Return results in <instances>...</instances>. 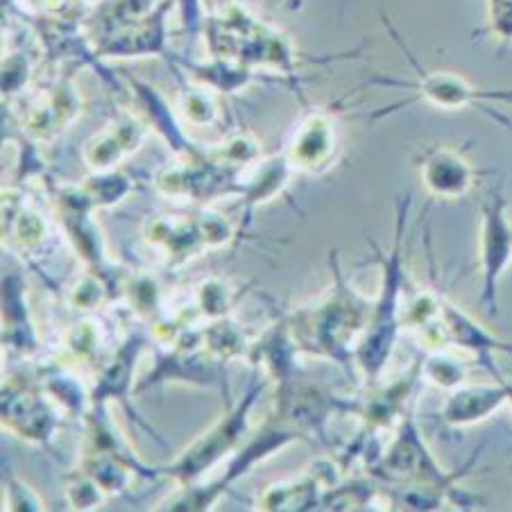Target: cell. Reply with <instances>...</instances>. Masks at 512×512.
<instances>
[{
  "label": "cell",
  "instance_id": "1",
  "mask_svg": "<svg viewBox=\"0 0 512 512\" xmlns=\"http://www.w3.org/2000/svg\"><path fill=\"white\" fill-rule=\"evenodd\" d=\"M356 411V399L338 397L318 383L300 379V374L284 383H277L275 406L259 429L247 435L243 447L229 458L225 472L211 483L182 485L157 510H209L238 479L252 472L261 460L275 456L290 442H322L324 426L334 415Z\"/></svg>",
  "mask_w": 512,
  "mask_h": 512
},
{
  "label": "cell",
  "instance_id": "35",
  "mask_svg": "<svg viewBox=\"0 0 512 512\" xmlns=\"http://www.w3.org/2000/svg\"><path fill=\"white\" fill-rule=\"evenodd\" d=\"M89 198L96 202L98 209L114 207V204L123 202L127 195L132 193L134 184L130 177L123 175L121 170H105V173H93L87 182L82 184Z\"/></svg>",
  "mask_w": 512,
  "mask_h": 512
},
{
  "label": "cell",
  "instance_id": "20",
  "mask_svg": "<svg viewBox=\"0 0 512 512\" xmlns=\"http://www.w3.org/2000/svg\"><path fill=\"white\" fill-rule=\"evenodd\" d=\"M123 78L127 80V84H130L132 96L136 102H139L143 118L150 123L152 130H157V134L166 141L168 148L173 150L179 159H189L198 155L202 145L195 143L191 136L184 132L182 123L177 121L173 105H170L164 93H161L157 87H152V84L143 82L139 78H132V75L127 73Z\"/></svg>",
  "mask_w": 512,
  "mask_h": 512
},
{
  "label": "cell",
  "instance_id": "39",
  "mask_svg": "<svg viewBox=\"0 0 512 512\" xmlns=\"http://www.w3.org/2000/svg\"><path fill=\"white\" fill-rule=\"evenodd\" d=\"M488 28L501 41H512V0H488Z\"/></svg>",
  "mask_w": 512,
  "mask_h": 512
},
{
  "label": "cell",
  "instance_id": "17",
  "mask_svg": "<svg viewBox=\"0 0 512 512\" xmlns=\"http://www.w3.org/2000/svg\"><path fill=\"white\" fill-rule=\"evenodd\" d=\"M150 132V123L143 114H136L132 109L118 112L100 132H96L87 141L82 150V159L93 173H105L116 170V166L132 157L141 148L145 136Z\"/></svg>",
  "mask_w": 512,
  "mask_h": 512
},
{
  "label": "cell",
  "instance_id": "10",
  "mask_svg": "<svg viewBox=\"0 0 512 512\" xmlns=\"http://www.w3.org/2000/svg\"><path fill=\"white\" fill-rule=\"evenodd\" d=\"M243 170L225 164L211 155L209 145L189 159L161 168L155 177V186L161 195L182 198L191 202H209L225 195H238V182Z\"/></svg>",
  "mask_w": 512,
  "mask_h": 512
},
{
  "label": "cell",
  "instance_id": "45",
  "mask_svg": "<svg viewBox=\"0 0 512 512\" xmlns=\"http://www.w3.org/2000/svg\"><path fill=\"white\" fill-rule=\"evenodd\" d=\"M297 5H302V0H293V7H297Z\"/></svg>",
  "mask_w": 512,
  "mask_h": 512
},
{
  "label": "cell",
  "instance_id": "28",
  "mask_svg": "<svg viewBox=\"0 0 512 512\" xmlns=\"http://www.w3.org/2000/svg\"><path fill=\"white\" fill-rule=\"evenodd\" d=\"M175 105L182 121L189 127H200V130L202 127H216L225 118L223 93L213 91L189 78H182Z\"/></svg>",
  "mask_w": 512,
  "mask_h": 512
},
{
  "label": "cell",
  "instance_id": "38",
  "mask_svg": "<svg viewBox=\"0 0 512 512\" xmlns=\"http://www.w3.org/2000/svg\"><path fill=\"white\" fill-rule=\"evenodd\" d=\"M175 5H177L179 23H182V32L186 34V39L195 41L198 37H202L204 21H207L209 16L204 0H175Z\"/></svg>",
  "mask_w": 512,
  "mask_h": 512
},
{
  "label": "cell",
  "instance_id": "4",
  "mask_svg": "<svg viewBox=\"0 0 512 512\" xmlns=\"http://www.w3.org/2000/svg\"><path fill=\"white\" fill-rule=\"evenodd\" d=\"M411 209V200L397 202V223H395V241L390 250H381L374 243L379 266H381V286L372 304V320L356 352V368L361 372L363 381L372 386L381 379L383 370L395 349L401 327V309L406 300V270H404V241H406V218Z\"/></svg>",
  "mask_w": 512,
  "mask_h": 512
},
{
  "label": "cell",
  "instance_id": "7",
  "mask_svg": "<svg viewBox=\"0 0 512 512\" xmlns=\"http://www.w3.org/2000/svg\"><path fill=\"white\" fill-rule=\"evenodd\" d=\"M232 238L229 220L209 209L157 213L143 223V241L161 254L168 268L184 266L204 250L223 247Z\"/></svg>",
  "mask_w": 512,
  "mask_h": 512
},
{
  "label": "cell",
  "instance_id": "25",
  "mask_svg": "<svg viewBox=\"0 0 512 512\" xmlns=\"http://www.w3.org/2000/svg\"><path fill=\"white\" fill-rule=\"evenodd\" d=\"M3 343L5 349L32 356L39 349V338L30 320L25 284L19 272L5 275L3 281Z\"/></svg>",
  "mask_w": 512,
  "mask_h": 512
},
{
  "label": "cell",
  "instance_id": "30",
  "mask_svg": "<svg viewBox=\"0 0 512 512\" xmlns=\"http://www.w3.org/2000/svg\"><path fill=\"white\" fill-rule=\"evenodd\" d=\"M64 356L68 361L78 363L80 372H98L102 368V363L109 356L105 352V334H102V327H98L96 320L75 322L66 331Z\"/></svg>",
  "mask_w": 512,
  "mask_h": 512
},
{
  "label": "cell",
  "instance_id": "18",
  "mask_svg": "<svg viewBox=\"0 0 512 512\" xmlns=\"http://www.w3.org/2000/svg\"><path fill=\"white\" fill-rule=\"evenodd\" d=\"M175 0L161 3L141 21L118 30L112 37L96 46V57L100 59H136V57H170L168 55V14Z\"/></svg>",
  "mask_w": 512,
  "mask_h": 512
},
{
  "label": "cell",
  "instance_id": "43",
  "mask_svg": "<svg viewBox=\"0 0 512 512\" xmlns=\"http://www.w3.org/2000/svg\"><path fill=\"white\" fill-rule=\"evenodd\" d=\"M483 114H488L490 118H494V121L497 123H508V125H512V116H508V114H503V112H497V109H492V107H488V105H483V107H479Z\"/></svg>",
  "mask_w": 512,
  "mask_h": 512
},
{
  "label": "cell",
  "instance_id": "11",
  "mask_svg": "<svg viewBox=\"0 0 512 512\" xmlns=\"http://www.w3.org/2000/svg\"><path fill=\"white\" fill-rule=\"evenodd\" d=\"M512 263V223L508 204L501 189H492L481 204L479 229V266L481 295L479 302L488 318L499 313V284Z\"/></svg>",
  "mask_w": 512,
  "mask_h": 512
},
{
  "label": "cell",
  "instance_id": "40",
  "mask_svg": "<svg viewBox=\"0 0 512 512\" xmlns=\"http://www.w3.org/2000/svg\"><path fill=\"white\" fill-rule=\"evenodd\" d=\"M5 492L10 494V510H44V503L37 497V492H34L28 483H23L21 479H16V476H10V483H7Z\"/></svg>",
  "mask_w": 512,
  "mask_h": 512
},
{
  "label": "cell",
  "instance_id": "41",
  "mask_svg": "<svg viewBox=\"0 0 512 512\" xmlns=\"http://www.w3.org/2000/svg\"><path fill=\"white\" fill-rule=\"evenodd\" d=\"M53 0H3V10L14 12L21 19H30V16H37L46 12Z\"/></svg>",
  "mask_w": 512,
  "mask_h": 512
},
{
  "label": "cell",
  "instance_id": "15",
  "mask_svg": "<svg viewBox=\"0 0 512 512\" xmlns=\"http://www.w3.org/2000/svg\"><path fill=\"white\" fill-rule=\"evenodd\" d=\"M148 347V338H145L141 331H134V334L127 336L121 345H118L116 352L102 363V368L96 372V383L91 388V406H109V401H118V406L125 408V413L139 420V415L130 404V399L136 390L134 381V370L136 361H139L143 349ZM141 426L150 435L157 433L150 429L148 424L139 420ZM159 440V438H157Z\"/></svg>",
  "mask_w": 512,
  "mask_h": 512
},
{
  "label": "cell",
  "instance_id": "19",
  "mask_svg": "<svg viewBox=\"0 0 512 512\" xmlns=\"http://www.w3.org/2000/svg\"><path fill=\"white\" fill-rule=\"evenodd\" d=\"M420 168L422 186L431 198L458 200L472 191L476 182V170L469 164L463 150L449 145H431L415 157Z\"/></svg>",
  "mask_w": 512,
  "mask_h": 512
},
{
  "label": "cell",
  "instance_id": "42",
  "mask_svg": "<svg viewBox=\"0 0 512 512\" xmlns=\"http://www.w3.org/2000/svg\"><path fill=\"white\" fill-rule=\"evenodd\" d=\"M93 3H96V0H53L48 10H68L84 16L91 10Z\"/></svg>",
  "mask_w": 512,
  "mask_h": 512
},
{
  "label": "cell",
  "instance_id": "44",
  "mask_svg": "<svg viewBox=\"0 0 512 512\" xmlns=\"http://www.w3.org/2000/svg\"><path fill=\"white\" fill-rule=\"evenodd\" d=\"M506 386H508V406L512 408V381H506Z\"/></svg>",
  "mask_w": 512,
  "mask_h": 512
},
{
  "label": "cell",
  "instance_id": "13",
  "mask_svg": "<svg viewBox=\"0 0 512 512\" xmlns=\"http://www.w3.org/2000/svg\"><path fill=\"white\" fill-rule=\"evenodd\" d=\"M0 413H3V426L7 431L39 447H48L55 438V431L62 426L57 404L39 379L12 381L10 386L5 383Z\"/></svg>",
  "mask_w": 512,
  "mask_h": 512
},
{
  "label": "cell",
  "instance_id": "12",
  "mask_svg": "<svg viewBox=\"0 0 512 512\" xmlns=\"http://www.w3.org/2000/svg\"><path fill=\"white\" fill-rule=\"evenodd\" d=\"M53 202L68 243L78 252L87 270L100 272V275L107 277H121L118 275L121 268H114L107 254L105 238H102V229L93 218V211L98 209L96 202L89 198L82 184L57 186L53 191Z\"/></svg>",
  "mask_w": 512,
  "mask_h": 512
},
{
  "label": "cell",
  "instance_id": "3",
  "mask_svg": "<svg viewBox=\"0 0 512 512\" xmlns=\"http://www.w3.org/2000/svg\"><path fill=\"white\" fill-rule=\"evenodd\" d=\"M204 44H207L209 57L234 59L245 66L261 71L270 68L275 73H284L288 80L297 84V71L302 62L329 64L338 59L354 57L358 50L347 55L329 57H304L295 50L284 30L259 19L250 7L241 0H227L216 12H209L202 30Z\"/></svg>",
  "mask_w": 512,
  "mask_h": 512
},
{
  "label": "cell",
  "instance_id": "5",
  "mask_svg": "<svg viewBox=\"0 0 512 512\" xmlns=\"http://www.w3.org/2000/svg\"><path fill=\"white\" fill-rule=\"evenodd\" d=\"M263 388H266V381L256 377L245 395L236 404H229L225 415L207 433L186 447L173 463L159 467V476H168L182 488V485L198 483L209 469L223 463L225 458H232L250 435V415L263 395Z\"/></svg>",
  "mask_w": 512,
  "mask_h": 512
},
{
  "label": "cell",
  "instance_id": "14",
  "mask_svg": "<svg viewBox=\"0 0 512 512\" xmlns=\"http://www.w3.org/2000/svg\"><path fill=\"white\" fill-rule=\"evenodd\" d=\"M340 148L338 121L329 109H313L290 136L284 150L297 173L322 175L336 164Z\"/></svg>",
  "mask_w": 512,
  "mask_h": 512
},
{
  "label": "cell",
  "instance_id": "9",
  "mask_svg": "<svg viewBox=\"0 0 512 512\" xmlns=\"http://www.w3.org/2000/svg\"><path fill=\"white\" fill-rule=\"evenodd\" d=\"M383 25H386L388 34L401 48L406 62H411L417 80L415 82L388 80V82H397L406 89H413V96L406 98L404 102H397V105H392L388 109H381V112H377V114H370V118H381V116H388L392 112H399V109H404L406 105H413V102H426V105H433L440 109H460V107H469V105L483 107V105H488V102H512V89H501V91L479 89L458 73L429 71V68H424L420 62H417L413 50L404 44V39H401L399 32L392 28V23H388L386 12H383Z\"/></svg>",
  "mask_w": 512,
  "mask_h": 512
},
{
  "label": "cell",
  "instance_id": "32",
  "mask_svg": "<svg viewBox=\"0 0 512 512\" xmlns=\"http://www.w3.org/2000/svg\"><path fill=\"white\" fill-rule=\"evenodd\" d=\"M118 286H121V295L125 297V302L141 318L159 320L166 313L164 300H161V286L152 275H123Z\"/></svg>",
  "mask_w": 512,
  "mask_h": 512
},
{
  "label": "cell",
  "instance_id": "6",
  "mask_svg": "<svg viewBox=\"0 0 512 512\" xmlns=\"http://www.w3.org/2000/svg\"><path fill=\"white\" fill-rule=\"evenodd\" d=\"M424 381L422 358H417L411 370L392 381L372 383L368 395L356 399L354 415L361 417V435L343 456L345 465L352 463L354 458H365L370 463L372 447H377L381 435H392L413 415L417 392Z\"/></svg>",
  "mask_w": 512,
  "mask_h": 512
},
{
  "label": "cell",
  "instance_id": "24",
  "mask_svg": "<svg viewBox=\"0 0 512 512\" xmlns=\"http://www.w3.org/2000/svg\"><path fill=\"white\" fill-rule=\"evenodd\" d=\"M297 356L302 354L290 336L288 324L279 320L259 340H254L247 361L266 374V379L284 383L297 377Z\"/></svg>",
  "mask_w": 512,
  "mask_h": 512
},
{
  "label": "cell",
  "instance_id": "2",
  "mask_svg": "<svg viewBox=\"0 0 512 512\" xmlns=\"http://www.w3.org/2000/svg\"><path fill=\"white\" fill-rule=\"evenodd\" d=\"M329 266L331 286L284 320L300 354L338 363L352 374L358 345L370 327L374 300L349 281L336 250L329 252Z\"/></svg>",
  "mask_w": 512,
  "mask_h": 512
},
{
  "label": "cell",
  "instance_id": "22",
  "mask_svg": "<svg viewBox=\"0 0 512 512\" xmlns=\"http://www.w3.org/2000/svg\"><path fill=\"white\" fill-rule=\"evenodd\" d=\"M3 234L5 243L25 259L41 254L48 243V223L41 211L25 200L21 191H5Z\"/></svg>",
  "mask_w": 512,
  "mask_h": 512
},
{
  "label": "cell",
  "instance_id": "27",
  "mask_svg": "<svg viewBox=\"0 0 512 512\" xmlns=\"http://www.w3.org/2000/svg\"><path fill=\"white\" fill-rule=\"evenodd\" d=\"M161 0H96L91 10L84 14V30L96 53V46L112 37L118 30L127 28L143 16H148Z\"/></svg>",
  "mask_w": 512,
  "mask_h": 512
},
{
  "label": "cell",
  "instance_id": "31",
  "mask_svg": "<svg viewBox=\"0 0 512 512\" xmlns=\"http://www.w3.org/2000/svg\"><path fill=\"white\" fill-rule=\"evenodd\" d=\"M202 338L209 356L223 368L234 358H247L252 347L243 327H238V322H234L229 315L202 324Z\"/></svg>",
  "mask_w": 512,
  "mask_h": 512
},
{
  "label": "cell",
  "instance_id": "16",
  "mask_svg": "<svg viewBox=\"0 0 512 512\" xmlns=\"http://www.w3.org/2000/svg\"><path fill=\"white\" fill-rule=\"evenodd\" d=\"M338 463L329 458L315 460L302 474L288 481L272 483L261 494L256 508L272 512H300V510H322L327 492L338 485Z\"/></svg>",
  "mask_w": 512,
  "mask_h": 512
},
{
  "label": "cell",
  "instance_id": "37",
  "mask_svg": "<svg viewBox=\"0 0 512 512\" xmlns=\"http://www.w3.org/2000/svg\"><path fill=\"white\" fill-rule=\"evenodd\" d=\"M105 494L107 492L87 472H82V469L66 476V501L75 510H91L100 506Z\"/></svg>",
  "mask_w": 512,
  "mask_h": 512
},
{
  "label": "cell",
  "instance_id": "21",
  "mask_svg": "<svg viewBox=\"0 0 512 512\" xmlns=\"http://www.w3.org/2000/svg\"><path fill=\"white\" fill-rule=\"evenodd\" d=\"M508 404L506 379H494V383H474V386H458L451 390L445 406H442V422L451 429H465L488 420Z\"/></svg>",
  "mask_w": 512,
  "mask_h": 512
},
{
  "label": "cell",
  "instance_id": "33",
  "mask_svg": "<svg viewBox=\"0 0 512 512\" xmlns=\"http://www.w3.org/2000/svg\"><path fill=\"white\" fill-rule=\"evenodd\" d=\"M112 279L114 277H107V275H100V272L87 270L78 281H75L71 290H68V295H66L68 304L78 311L100 309L102 304H107L109 300L118 297L116 290H112Z\"/></svg>",
  "mask_w": 512,
  "mask_h": 512
},
{
  "label": "cell",
  "instance_id": "23",
  "mask_svg": "<svg viewBox=\"0 0 512 512\" xmlns=\"http://www.w3.org/2000/svg\"><path fill=\"white\" fill-rule=\"evenodd\" d=\"M445 327H447L449 345L465 349L467 354H472L476 361L483 363L485 370L494 374V379H503L501 370L492 361V356L497 352L512 354V345L494 338L483 324L476 322L472 315L465 313L463 309H458L449 297H445Z\"/></svg>",
  "mask_w": 512,
  "mask_h": 512
},
{
  "label": "cell",
  "instance_id": "34",
  "mask_svg": "<svg viewBox=\"0 0 512 512\" xmlns=\"http://www.w3.org/2000/svg\"><path fill=\"white\" fill-rule=\"evenodd\" d=\"M424 365V379L433 383V386L454 390L463 386L467 377V361L458 356H451L447 349H435L422 356Z\"/></svg>",
  "mask_w": 512,
  "mask_h": 512
},
{
  "label": "cell",
  "instance_id": "26",
  "mask_svg": "<svg viewBox=\"0 0 512 512\" xmlns=\"http://www.w3.org/2000/svg\"><path fill=\"white\" fill-rule=\"evenodd\" d=\"M290 159L286 152L275 157H266L254 161L252 166H247L238 182V195L245 202V209L252 211L261 204L272 202L279 193L286 191L290 182V173H293Z\"/></svg>",
  "mask_w": 512,
  "mask_h": 512
},
{
  "label": "cell",
  "instance_id": "29",
  "mask_svg": "<svg viewBox=\"0 0 512 512\" xmlns=\"http://www.w3.org/2000/svg\"><path fill=\"white\" fill-rule=\"evenodd\" d=\"M37 379L64 413L73 417L87 415L91 408V390L87 392L71 368H64V363H50L39 370Z\"/></svg>",
  "mask_w": 512,
  "mask_h": 512
},
{
  "label": "cell",
  "instance_id": "8",
  "mask_svg": "<svg viewBox=\"0 0 512 512\" xmlns=\"http://www.w3.org/2000/svg\"><path fill=\"white\" fill-rule=\"evenodd\" d=\"M50 71L53 73L46 80L32 84L23 96L10 100L16 105L14 114L21 132L34 143L55 141L78 121L84 109L82 93L73 82V68L64 71V66H59Z\"/></svg>",
  "mask_w": 512,
  "mask_h": 512
},
{
  "label": "cell",
  "instance_id": "36",
  "mask_svg": "<svg viewBox=\"0 0 512 512\" xmlns=\"http://www.w3.org/2000/svg\"><path fill=\"white\" fill-rule=\"evenodd\" d=\"M32 57L28 50L16 48L3 57V98L16 100L32 87Z\"/></svg>",
  "mask_w": 512,
  "mask_h": 512
}]
</instances>
